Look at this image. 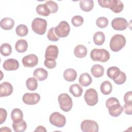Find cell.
I'll return each instance as SVG.
<instances>
[{
  "instance_id": "cell-1",
  "label": "cell",
  "mask_w": 132,
  "mask_h": 132,
  "mask_svg": "<svg viewBox=\"0 0 132 132\" xmlns=\"http://www.w3.org/2000/svg\"><path fill=\"white\" fill-rule=\"evenodd\" d=\"M106 106L108 109L109 113L113 117L119 116L123 112V107L120 104L119 100L114 97L109 98L106 102Z\"/></svg>"
},
{
  "instance_id": "cell-2",
  "label": "cell",
  "mask_w": 132,
  "mask_h": 132,
  "mask_svg": "<svg viewBox=\"0 0 132 132\" xmlns=\"http://www.w3.org/2000/svg\"><path fill=\"white\" fill-rule=\"evenodd\" d=\"M97 2L102 7L109 8L116 13L121 12L124 8L123 3L119 0H98Z\"/></svg>"
},
{
  "instance_id": "cell-3",
  "label": "cell",
  "mask_w": 132,
  "mask_h": 132,
  "mask_svg": "<svg viewBox=\"0 0 132 132\" xmlns=\"http://www.w3.org/2000/svg\"><path fill=\"white\" fill-rule=\"evenodd\" d=\"M126 44L125 37L120 34H116L112 36L110 39L109 46L111 51L117 52L123 48Z\"/></svg>"
},
{
  "instance_id": "cell-4",
  "label": "cell",
  "mask_w": 132,
  "mask_h": 132,
  "mask_svg": "<svg viewBox=\"0 0 132 132\" xmlns=\"http://www.w3.org/2000/svg\"><path fill=\"white\" fill-rule=\"evenodd\" d=\"M90 57L93 61L105 62L109 59L110 54L104 48H94L90 53Z\"/></svg>"
},
{
  "instance_id": "cell-5",
  "label": "cell",
  "mask_w": 132,
  "mask_h": 132,
  "mask_svg": "<svg viewBox=\"0 0 132 132\" xmlns=\"http://www.w3.org/2000/svg\"><path fill=\"white\" fill-rule=\"evenodd\" d=\"M47 22L45 20L39 18H35L31 23V28L37 34L42 35L45 33Z\"/></svg>"
},
{
  "instance_id": "cell-6",
  "label": "cell",
  "mask_w": 132,
  "mask_h": 132,
  "mask_svg": "<svg viewBox=\"0 0 132 132\" xmlns=\"http://www.w3.org/2000/svg\"><path fill=\"white\" fill-rule=\"evenodd\" d=\"M60 109L64 111L68 112L72 108L73 102L72 98L67 93H61L58 97Z\"/></svg>"
},
{
  "instance_id": "cell-7",
  "label": "cell",
  "mask_w": 132,
  "mask_h": 132,
  "mask_svg": "<svg viewBox=\"0 0 132 132\" xmlns=\"http://www.w3.org/2000/svg\"><path fill=\"white\" fill-rule=\"evenodd\" d=\"M50 123L57 127H62L66 124V119L64 116L58 112H53L49 118Z\"/></svg>"
},
{
  "instance_id": "cell-8",
  "label": "cell",
  "mask_w": 132,
  "mask_h": 132,
  "mask_svg": "<svg viewBox=\"0 0 132 132\" xmlns=\"http://www.w3.org/2000/svg\"><path fill=\"white\" fill-rule=\"evenodd\" d=\"M70 31V27L66 21H61L59 24L55 27V32L59 38H64L68 36Z\"/></svg>"
},
{
  "instance_id": "cell-9",
  "label": "cell",
  "mask_w": 132,
  "mask_h": 132,
  "mask_svg": "<svg viewBox=\"0 0 132 132\" xmlns=\"http://www.w3.org/2000/svg\"><path fill=\"white\" fill-rule=\"evenodd\" d=\"M84 99L88 105L94 106L98 102L97 92L93 88L89 89L85 93Z\"/></svg>"
},
{
  "instance_id": "cell-10",
  "label": "cell",
  "mask_w": 132,
  "mask_h": 132,
  "mask_svg": "<svg viewBox=\"0 0 132 132\" xmlns=\"http://www.w3.org/2000/svg\"><path fill=\"white\" fill-rule=\"evenodd\" d=\"M80 128L84 132H97L98 131V125L96 122L90 120H84L80 125Z\"/></svg>"
},
{
  "instance_id": "cell-11",
  "label": "cell",
  "mask_w": 132,
  "mask_h": 132,
  "mask_svg": "<svg viewBox=\"0 0 132 132\" xmlns=\"http://www.w3.org/2000/svg\"><path fill=\"white\" fill-rule=\"evenodd\" d=\"M23 102L27 105H35L40 100V96L37 93H26L22 97Z\"/></svg>"
},
{
  "instance_id": "cell-12",
  "label": "cell",
  "mask_w": 132,
  "mask_h": 132,
  "mask_svg": "<svg viewBox=\"0 0 132 132\" xmlns=\"http://www.w3.org/2000/svg\"><path fill=\"white\" fill-rule=\"evenodd\" d=\"M128 23L126 20L123 18H116L112 20L111 26L116 30H124L128 27Z\"/></svg>"
},
{
  "instance_id": "cell-13",
  "label": "cell",
  "mask_w": 132,
  "mask_h": 132,
  "mask_svg": "<svg viewBox=\"0 0 132 132\" xmlns=\"http://www.w3.org/2000/svg\"><path fill=\"white\" fill-rule=\"evenodd\" d=\"M22 63L25 67L32 68L38 63V58L35 54H29L24 56L22 60Z\"/></svg>"
},
{
  "instance_id": "cell-14",
  "label": "cell",
  "mask_w": 132,
  "mask_h": 132,
  "mask_svg": "<svg viewBox=\"0 0 132 132\" xmlns=\"http://www.w3.org/2000/svg\"><path fill=\"white\" fill-rule=\"evenodd\" d=\"M59 50L56 45H48L45 51V58L46 59H53L56 60L58 55Z\"/></svg>"
},
{
  "instance_id": "cell-15",
  "label": "cell",
  "mask_w": 132,
  "mask_h": 132,
  "mask_svg": "<svg viewBox=\"0 0 132 132\" xmlns=\"http://www.w3.org/2000/svg\"><path fill=\"white\" fill-rule=\"evenodd\" d=\"M13 92V87L11 84L5 81L0 85V97L10 95Z\"/></svg>"
},
{
  "instance_id": "cell-16",
  "label": "cell",
  "mask_w": 132,
  "mask_h": 132,
  "mask_svg": "<svg viewBox=\"0 0 132 132\" xmlns=\"http://www.w3.org/2000/svg\"><path fill=\"white\" fill-rule=\"evenodd\" d=\"M3 67L6 71H14L19 68V62L15 59H8L4 62Z\"/></svg>"
},
{
  "instance_id": "cell-17",
  "label": "cell",
  "mask_w": 132,
  "mask_h": 132,
  "mask_svg": "<svg viewBox=\"0 0 132 132\" xmlns=\"http://www.w3.org/2000/svg\"><path fill=\"white\" fill-rule=\"evenodd\" d=\"M34 77L39 81L45 80L48 76V72L42 68L36 69L34 72Z\"/></svg>"
},
{
  "instance_id": "cell-18",
  "label": "cell",
  "mask_w": 132,
  "mask_h": 132,
  "mask_svg": "<svg viewBox=\"0 0 132 132\" xmlns=\"http://www.w3.org/2000/svg\"><path fill=\"white\" fill-rule=\"evenodd\" d=\"M14 21L10 18H5L1 21V27L4 30H10L14 27Z\"/></svg>"
},
{
  "instance_id": "cell-19",
  "label": "cell",
  "mask_w": 132,
  "mask_h": 132,
  "mask_svg": "<svg viewBox=\"0 0 132 132\" xmlns=\"http://www.w3.org/2000/svg\"><path fill=\"white\" fill-rule=\"evenodd\" d=\"M74 55L79 58L85 57L87 54V49L86 46L83 45H77L74 50Z\"/></svg>"
},
{
  "instance_id": "cell-20",
  "label": "cell",
  "mask_w": 132,
  "mask_h": 132,
  "mask_svg": "<svg viewBox=\"0 0 132 132\" xmlns=\"http://www.w3.org/2000/svg\"><path fill=\"white\" fill-rule=\"evenodd\" d=\"M77 77V72L73 69H66L63 72V78L68 81H74Z\"/></svg>"
},
{
  "instance_id": "cell-21",
  "label": "cell",
  "mask_w": 132,
  "mask_h": 132,
  "mask_svg": "<svg viewBox=\"0 0 132 132\" xmlns=\"http://www.w3.org/2000/svg\"><path fill=\"white\" fill-rule=\"evenodd\" d=\"M91 72L92 75L96 77L99 78L102 77L104 73V68L100 64H94L91 69Z\"/></svg>"
},
{
  "instance_id": "cell-22",
  "label": "cell",
  "mask_w": 132,
  "mask_h": 132,
  "mask_svg": "<svg viewBox=\"0 0 132 132\" xmlns=\"http://www.w3.org/2000/svg\"><path fill=\"white\" fill-rule=\"evenodd\" d=\"M80 9L85 12L91 11L94 7V2L92 0H81L79 2Z\"/></svg>"
},
{
  "instance_id": "cell-23",
  "label": "cell",
  "mask_w": 132,
  "mask_h": 132,
  "mask_svg": "<svg viewBox=\"0 0 132 132\" xmlns=\"http://www.w3.org/2000/svg\"><path fill=\"white\" fill-rule=\"evenodd\" d=\"M36 10L38 14L44 16H48L51 13L49 8L45 3L38 5L36 7Z\"/></svg>"
},
{
  "instance_id": "cell-24",
  "label": "cell",
  "mask_w": 132,
  "mask_h": 132,
  "mask_svg": "<svg viewBox=\"0 0 132 132\" xmlns=\"http://www.w3.org/2000/svg\"><path fill=\"white\" fill-rule=\"evenodd\" d=\"M92 81V79L88 73H82L79 78V84L83 87H87L90 85Z\"/></svg>"
},
{
  "instance_id": "cell-25",
  "label": "cell",
  "mask_w": 132,
  "mask_h": 132,
  "mask_svg": "<svg viewBox=\"0 0 132 132\" xmlns=\"http://www.w3.org/2000/svg\"><path fill=\"white\" fill-rule=\"evenodd\" d=\"M11 118L13 122H19L23 120V113L22 110L19 108H14L11 113Z\"/></svg>"
},
{
  "instance_id": "cell-26",
  "label": "cell",
  "mask_w": 132,
  "mask_h": 132,
  "mask_svg": "<svg viewBox=\"0 0 132 132\" xmlns=\"http://www.w3.org/2000/svg\"><path fill=\"white\" fill-rule=\"evenodd\" d=\"M28 48V43L24 39H20L16 41L15 44V48L19 53L26 52Z\"/></svg>"
},
{
  "instance_id": "cell-27",
  "label": "cell",
  "mask_w": 132,
  "mask_h": 132,
  "mask_svg": "<svg viewBox=\"0 0 132 132\" xmlns=\"http://www.w3.org/2000/svg\"><path fill=\"white\" fill-rule=\"evenodd\" d=\"M120 73L121 71L119 68L117 67H111L108 69L107 71V75L109 78L112 79L113 80L119 77Z\"/></svg>"
},
{
  "instance_id": "cell-28",
  "label": "cell",
  "mask_w": 132,
  "mask_h": 132,
  "mask_svg": "<svg viewBox=\"0 0 132 132\" xmlns=\"http://www.w3.org/2000/svg\"><path fill=\"white\" fill-rule=\"evenodd\" d=\"M69 91L74 97H80L82 93L83 90L79 85L75 84L70 87Z\"/></svg>"
},
{
  "instance_id": "cell-29",
  "label": "cell",
  "mask_w": 132,
  "mask_h": 132,
  "mask_svg": "<svg viewBox=\"0 0 132 132\" xmlns=\"http://www.w3.org/2000/svg\"><path fill=\"white\" fill-rule=\"evenodd\" d=\"M112 89V87L111 82L108 80L103 81L100 86V90L104 95L109 94Z\"/></svg>"
},
{
  "instance_id": "cell-30",
  "label": "cell",
  "mask_w": 132,
  "mask_h": 132,
  "mask_svg": "<svg viewBox=\"0 0 132 132\" xmlns=\"http://www.w3.org/2000/svg\"><path fill=\"white\" fill-rule=\"evenodd\" d=\"M93 39L95 45H101L105 42V36L102 31H97L94 34Z\"/></svg>"
},
{
  "instance_id": "cell-31",
  "label": "cell",
  "mask_w": 132,
  "mask_h": 132,
  "mask_svg": "<svg viewBox=\"0 0 132 132\" xmlns=\"http://www.w3.org/2000/svg\"><path fill=\"white\" fill-rule=\"evenodd\" d=\"M12 126L14 131L15 132H23L27 128L26 123L23 120L19 122H13Z\"/></svg>"
},
{
  "instance_id": "cell-32",
  "label": "cell",
  "mask_w": 132,
  "mask_h": 132,
  "mask_svg": "<svg viewBox=\"0 0 132 132\" xmlns=\"http://www.w3.org/2000/svg\"><path fill=\"white\" fill-rule=\"evenodd\" d=\"M26 85L27 88L30 91H35L38 87V82L36 78L34 77H30L26 81Z\"/></svg>"
},
{
  "instance_id": "cell-33",
  "label": "cell",
  "mask_w": 132,
  "mask_h": 132,
  "mask_svg": "<svg viewBox=\"0 0 132 132\" xmlns=\"http://www.w3.org/2000/svg\"><path fill=\"white\" fill-rule=\"evenodd\" d=\"M1 54L4 56H9L12 52V47L9 43H3L1 45L0 47Z\"/></svg>"
},
{
  "instance_id": "cell-34",
  "label": "cell",
  "mask_w": 132,
  "mask_h": 132,
  "mask_svg": "<svg viewBox=\"0 0 132 132\" xmlns=\"http://www.w3.org/2000/svg\"><path fill=\"white\" fill-rule=\"evenodd\" d=\"M15 32L19 36L24 37L28 34V29L25 25L20 24L16 27Z\"/></svg>"
},
{
  "instance_id": "cell-35",
  "label": "cell",
  "mask_w": 132,
  "mask_h": 132,
  "mask_svg": "<svg viewBox=\"0 0 132 132\" xmlns=\"http://www.w3.org/2000/svg\"><path fill=\"white\" fill-rule=\"evenodd\" d=\"M96 24L97 27L101 28H104L107 26L108 24V20L106 17L102 16L97 19Z\"/></svg>"
},
{
  "instance_id": "cell-36",
  "label": "cell",
  "mask_w": 132,
  "mask_h": 132,
  "mask_svg": "<svg viewBox=\"0 0 132 132\" xmlns=\"http://www.w3.org/2000/svg\"><path fill=\"white\" fill-rule=\"evenodd\" d=\"M47 37L50 41H57L59 40V38L57 36L55 32V27L51 28L47 34Z\"/></svg>"
},
{
  "instance_id": "cell-37",
  "label": "cell",
  "mask_w": 132,
  "mask_h": 132,
  "mask_svg": "<svg viewBox=\"0 0 132 132\" xmlns=\"http://www.w3.org/2000/svg\"><path fill=\"white\" fill-rule=\"evenodd\" d=\"M71 22L75 27L80 26L84 23V18L80 15H75L72 18Z\"/></svg>"
},
{
  "instance_id": "cell-38",
  "label": "cell",
  "mask_w": 132,
  "mask_h": 132,
  "mask_svg": "<svg viewBox=\"0 0 132 132\" xmlns=\"http://www.w3.org/2000/svg\"><path fill=\"white\" fill-rule=\"evenodd\" d=\"M45 4L49 8L51 13H56L58 11V6L55 2L53 1H47L45 2Z\"/></svg>"
},
{
  "instance_id": "cell-39",
  "label": "cell",
  "mask_w": 132,
  "mask_h": 132,
  "mask_svg": "<svg viewBox=\"0 0 132 132\" xmlns=\"http://www.w3.org/2000/svg\"><path fill=\"white\" fill-rule=\"evenodd\" d=\"M126 79V74L123 72L121 71V73L119 77L117 78L114 79L113 81L117 85H122L125 82Z\"/></svg>"
},
{
  "instance_id": "cell-40",
  "label": "cell",
  "mask_w": 132,
  "mask_h": 132,
  "mask_svg": "<svg viewBox=\"0 0 132 132\" xmlns=\"http://www.w3.org/2000/svg\"><path fill=\"white\" fill-rule=\"evenodd\" d=\"M44 64L48 69H53L56 66V62L55 59H46L44 61Z\"/></svg>"
},
{
  "instance_id": "cell-41",
  "label": "cell",
  "mask_w": 132,
  "mask_h": 132,
  "mask_svg": "<svg viewBox=\"0 0 132 132\" xmlns=\"http://www.w3.org/2000/svg\"><path fill=\"white\" fill-rule=\"evenodd\" d=\"M7 116V111L2 108H0V124H3L6 120Z\"/></svg>"
},
{
  "instance_id": "cell-42",
  "label": "cell",
  "mask_w": 132,
  "mask_h": 132,
  "mask_svg": "<svg viewBox=\"0 0 132 132\" xmlns=\"http://www.w3.org/2000/svg\"><path fill=\"white\" fill-rule=\"evenodd\" d=\"M124 101L126 104L132 103V92L131 91L127 92L124 96Z\"/></svg>"
},
{
  "instance_id": "cell-43",
  "label": "cell",
  "mask_w": 132,
  "mask_h": 132,
  "mask_svg": "<svg viewBox=\"0 0 132 132\" xmlns=\"http://www.w3.org/2000/svg\"><path fill=\"white\" fill-rule=\"evenodd\" d=\"M124 112L126 114L130 115L132 114V103L125 104L123 107Z\"/></svg>"
},
{
  "instance_id": "cell-44",
  "label": "cell",
  "mask_w": 132,
  "mask_h": 132,
  "mask_svg": "<svg viewBox=\"0 0 132 132\" xmlns=\"http://www.w3.org/2000/svg\"><path fill=\"white\" fill-rule=\"evenodd\" d=\"M35 132L36 131H43V132H46V129H45V128L44 127H43V126H38L36 129L34 130Z\"/></svg>"
},
{
  "instance_id": "cell-45",
  "label": "cell",
  "mask_w": 132,
  "mask_h": 132,
  "mask_svg": "<svg viewBox=\"0 0 132 132\" xmlns=\"http://www.w3.org/2000/svg\"><path fill=\"white\" fill-rule=\"evenodd\" d=\"M1 131H11V130L7 127H3L0 129Z\"/></svg>"
}]
</instances>
